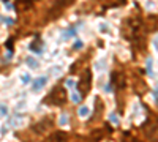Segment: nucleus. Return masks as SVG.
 I'll use <instances>...</instances> for the list:
<instances>
[{
    "label": "nucleus",
    "instance_id": "9b49d317",
    "mask_svg": "<svg viewBox=\"0 0 158 142\" xmlns=\"http://www.w3.org/2000/svg\"><path fill=\"white\" fill-rule=\"evenodd\" d=\"M22 2H30V0H22Z\"/></svg>",
    "mask_w": 158,
    "mask_h": 142
},
{
    "label": "nucleus",
    "instance_id": "7ed1b4c3",
    "mask_svg": "<svg viewBox=\"0 0 158 142\" xmlns=\"http://www.w3.org/2000/svg\"><path fill=\"white\" fill-rule=\"evenodd\" d=\"M74 0H54V3H52V16H59L60 13L70 6Z\"/></svg>",
    "mask_w": 158,
    "mask_h": 142
},
{
    "label": "nucleus",
    "instance_id": "423d86ee",
    "mask_svg": "<svg viewBox=\"0 0 158 142\" xmlns=\"http://www.w3.org/2000/svg\"><path fill=\"white\" fill-rule=\"evenodd\" d=\"M48 142H68L67 133L57 131V133H54V134H51V137L48 139Z\"/></svg>",
    "mask_w": 158,
    "mask_h": 142
},
{
    "label": "nucleus",
    "instance_id": "f03ea898",
    "mask_svg": "<svg viewBox=\"0 0 158 142\" xmlns=\"http://www.w3.org/2000/svg\"><path fill=\"white\" fill-rule=\"evenodd\" d=\"M90 87H92V74H90V71H85L82 74V77L79 79L77 88H79V92H81V95L85 96L90 92Z\"/></svg>",
    "mask_w": 158,
    "mask_h": 142
},
{
    "label": "nucleus",
    "instance_id": "39448f33",
    "mask_svg": "<svg viewBox=\"0 0 158 142\" xmlns=\"http://www.w3.org/2000/svg\"><path fill=\"white\" fill-rule=\"evenodd\" d=\"M49 128H52V120L49 119H44L41 122H38V125H33V131H38V133H46Z\"/></svg>",
    "mask_w": 158,
    "mask_h": 142
},
{
    "label": "nucleus",
    "instance_id": "20e7f679",
    "mask_svg": "<svg viewBox=\"0 0 158 142\" xmlns=\"http://www.w3.org/2000/svg\"><path fill=\"white\" fill-rule=\"evenodd\" d=\"M112 84L115 85V88H123L127 81H125V76L122 71H114L112 73Z\"/></svg>",
    "mask_w": 158,
    "mask_h": 142
},
{
    "label": "nucleus",
    "instance_id": "6e6552de",
    "mask_svg": "<svg viewBox=\"0 0 158 142\" xmlns=\"http://www.w3.org/2000/svg\"><path fill=\"white\" fill-rule=\"evenodd\" d=\"M44 82H46V77H41V79H38V81H35V85H33V88H35V90H38V88H41V87L44 85Z\"/></svg>",
    "mask_w": 158,
    "mask_h": 142
},
{
    "label": "nucleus",
    "instance_id": "0eeeda50",
    "mask_svg": "<svg viewBox=\"0 0 158 142\" xmlns=\"http://www.w3.org/2000/svg\"><path fill=\"white\" fill-rule=\"evenodd\" d=\"M30 49L35 51V52H41V51H43V47H41V41H33V43L30 44Z\"/></svg>",
    "mask_w": 158,
    "mask_h": 142
},
{
    "label": "nucleus",
    "instance_id": "f257e3e1",
    "mask_svg": "<svg viewBox=\"0 0 158 142\" xmlns=\"http://www.w3.org/2000/svg\"><path fill=\"white\" fill-rule=\"evenodd\" d=\"M46 103H48V104H54V106H62V104H65V103H67V92H65V88H63L62 85L56 87V88L48 95Z\"/></svg>",
    "mask_w": 158,
    "mask_h": 142
},
{
    "label": "nucleus",
    "instance_id": "9d476101",
    "mask_svg": "<svg viewBox=\"0 0 158 142\" xmlns=\"http://www.w3.org/2000/svg\"><path fill=\"white\" fill-rule=\"evenodd\" d=\"M81 46H82V43H79V41H77V43L74 44V47H76V49H79V47H81Z\"/></svg>",
    "mask_w": 158,
    "mask_h": 142
},
{
    "label": "nucleus",
    "instance_id": "1a4fd4ad",
    "mask_svg": "<svg viewBox=\"0 0 158 142\" xmlns=\"http://www.w3.org/2000/svg\"><path fill=\"white\" fill-rule=\"evenodd\" d=\"M27 63H29V65H30L32 68H38V62H35L32 57H29V59H27Z\"/></svg>",
    "mask_w": 158,
    "mask_h": 142
}]
</instances>
